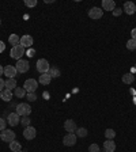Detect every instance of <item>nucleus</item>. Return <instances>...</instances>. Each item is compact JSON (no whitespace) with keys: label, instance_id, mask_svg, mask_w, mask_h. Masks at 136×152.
Instances as JSON below:
<instances>
[{"label":"nucleus","instance_id":"1","mask_svg":"<svg viewBox=\"0 0 136 152\" xmlns=\"http://www.w3.org/2000/svg\"><path fill=\"white\" fill-rule=\"evenodd\" d=\"M15 113L19 114V115H22V117H26V115H29V114L32 113V107H30L29 103H19V104H16Z\"/></svg>","mask_w":136,"mask_h":152},{"label":"nucleus","instance_id":"23","mask_svg":"<svg viewBox=\"0 0 136 152\" xmlns=\"http://www.w3.org/2000/svg\"><path fill=\"white\" fill-rule=\"evenodd\" d=\"M19 41H21V38H19L16 34H11L8 37V42L12 45V46H16V45H19Z\"/></svg>","mask_w":136,"mask_h":152},{"label":"nucleus","instance_id":"33","mask_svg":"<svg viewBox=\"0 0 136 152\" xmlns=\"http://www.w3.org/2000/svg\"><path fill=\"white\" fill-rule=\"evenodd\" d=\"M112 14H113L114 16H120L121 14H123V10H121V8H114V10H113V12H112Z\"/></svg>","mask_w":136,"mask_h":152},{"label":"nucleus","instance_id":"13","mask_svg":"<svg viewBox=\"0 0 136 152\" xmlns=\"http://www.w3.org/2000/svg\"><path fill=\"white\" fill-rule=\"evenodd\" d=\"M64 129L68 133H74V132H76L78 126H76V124L74 120H67L65 122H64Z\"/></svg>","mask_w":136,"mask_h":152},{"label":"nucleus","instance_id":"7","mask_svg":"<svg viewBox=\"0 0 136 152\" xmlns=\"http://www.w3.org/2000/svg\"><path fill=\"white\" fill-rule=\"evenodd\" d=\"M15 68H16V71H18L19 73H25V72H27V71H29L30 64H29L27 60H22V58H21V60L16 61Z\"/></svg>","mask_w":136,"mask_h":152},{"label":"nucleus","instance_id":"10","mask_svg":"<svg viewBox=\"0 0 136 152\" xmlns=\"http://www.w3.org/2000/svg\"><path fill=\"white\" fill-rule=\"evenodd\" d=\"M16 73H18V71H16L15 66H12V65L4 66V76H7L8 79H15Z\"/></svg>","mask_w":136,"mask_h":152},{"label":"nucleus","instance_id":"9","mask_svg":"<svg viewBox=\"0 0 136 152\" xmlns=\"http://www.w3.org/2000/svg\"><path fill=\"white\" fill-rule=\"evenodd\" d=\"M89 16L91 19H101L102 15H104V11H102L99 7H93V8L89 10Z\"/></svg>","mask_w":136,"mask_h":152},{"label":"nucleus","instance_id":"11","mask_svg":"<svg viewBox=\"0 0 136 152\" xmlns=\"http://www.w3.org/2000/svg\"><path fill=\"white\" fill-rule=\"evenodd\" d=\"M7 122L11 125V126H16L18 124H21V115L16 113H10L8 114V117H7Z\"/></svg>","mask_w":136,"mask_h":152},{"label":"nucleus","instance_id":"14","mask_svg":"<svg viewBox=\"0 0 136 152\" xmlns=\"http://www.w3.org/2000/svg\"><path fill=\"white\" fill-rule=\"evenodd\" d=\"M124 11L128 14V15H133L136 12V6L133 1H125L124 3Z\"/></svg>","mask_w":136,"mask_h":152},{"label":"nucleus","instance_id":"25","mask_svg":"<svg viewBox=\"0 0 136 152\" xmlns=\"http://www.w3.org/2000/svg\"><path fill=\"white\" fill-rule=\"evenodd\" d=\"M49 75L52 76V77H59V76L61 75V72H60V69H59V68H56V66H52L51 69H49Z\"/></svg>","mask_w":136,"mask_h":152},{"label":"nucleus","instance_id":"17","mask_svg":"<svg viewBox=\"0 0 136 152\" xmlns=\"http://www.w3.org/2000/svg\"><path fill=\"white\" fill-rule=\"evenodd\" d=\"M4 88L10 90V91L15 90L16 88V80L15 79H7V80H4Z\"/></svg>","mask_w":136,"mask_h":152},{"label":"nucleus","instance_id":"36","mask_svg":"<svg viewBox=\"0 0 136 152\" xmlns=\"http://www.w3.org/2000/svg\"><path fill=\"white\" fill-rule=\"evenodd\" d=\"M4 49H6V45L0 41V53H1V52H4Z\"/></svg>","mask_w":136,"mask_h":152},{"label":"nucleus","instance_id":"28","mask_svg":"<svg viewBox=\"0 0 136 152\" xmlns=\"http://www.w3.org/2000/svg\"><path fill=\"white\" fill-rule=\"evenodd\" d=\"M21 124H22L23 126H30V124H32V120H30V117L29 115H26V117H22L21 118Z\"/></svg>","mask_w":136,"mask_h":152},{"label":"nucleus","instance_id":"35","mask_svg":"<svg viewBox=\"0 0 136 152\" xmlns=\"http://www.w3.org/2000/svg\"><path fill=\"white\" fill-rule=\"evenodd\" d=\"M131 35H132V39H136V27L132 28V31H131Z\"/></svg>","mask_w":136,"mask_h":152},{"label":"nucleus","instance_id":"15","mask_svg":"<svg viewBox=\"0 0 136 152\" xmlns=\"http://www.w3.org/2000/svg\"><path fill=\"white\" fill-rule=\"evenodd\" d=\"M114 8H116V3L113 0H104L102 1V11H112L113 12Z\"/></svg>","mask_w":136,"mask_h":152},{"label":"nucleus","instance_id":"8","mask_svg":"<svg viewBox=\"0 0 136 152\" xmlns=\"http://www.w3.org/2000/svg\"><path fill=\"white\" fill-rule=\"evenodd\" d=\"M23 136H25L26 140H33L37 136V130H35V128H33L32 125H30V126H26L25 129H23Z\"/></svg>","mask_w":136,"mask_h":152},{"label":"nucleus","instance_id":"26","mask_svg":"<svg viewBox=\"0 0 136 152\" xmlns=\"http://www.w3.org/2000/svg\"><path fill=\"white\" fill-rule=\"evenodd\" d=\"M105 137H106V140H113L114 137H116V132L109 128V129L105 130Z\"/></svg>","mask_w":136,"mask_h":152},{"label":"nucleus","instance_id":"34","mask_svg":"<svg viewBox=\"0 0 136 152\" xmlns=\"http://www.w3.org/2000/svg\"><path fill=\"white\" fill-rule=\"evenodd\" d=\"M3 87H4V80L3 79H1V77H0V92H1V91H3Z\"/></svg>","mask_w":136,"mask_h":152},{"label":"nucleus","instance_id":"39","mask_svg":"<svg viewBox=\"0 0 136 152\" xmlns=\"http://www.w3.org/2000/svg\"><path fill=\"white\" fill-rule=\"evenodd\" d=\"M0 23H1V20H0Z\"/></svg>","mask_w":136,"mask_h":152},{"label":"nucleus","instance_id":"27","mask_svg":"<svg viewBox=\"0 0 136 152\" xmlns=\"http://www.w3.org/2000/svg\"><path fill=\"white\" fill-rule=\"evenodd\" d=\"M127 49L128 50H135L136 49V39L131 38L129 41H127Z\"/></svg>","mask_w":136,"mask_h":152},{"label":"nucleus","instance_id":"38","mask_svg":"<svg viewBox=\"0 0 136 152\" xmlns=\"http://www.w3.org/2000/svg\"><path fill=\"white\" fill-rule=\"evenodd\" d=\"M3 73H4V68L3 65H0V76H3Z\"/></svg>","mask_w":136,"mask_h":152},{"label":"nucleus","instance_id":"16","mask_svg":"<svg viewBox=\"0 0 136 152\" xmlns=\"http://www.w3.org/2000/svg\"><path fill=\"white\" fill-rule=\"evenodd\" d=\"M116 151V142L113 140L104 141V152H114Z\"/></svg>","mask_w":136,"mask_h":152},{"label":"nucleus","instance_id":"40","mask_svg":"<svg viewBox=\"0 0 136 152\" xmlns=\"http://www.w3.org/2000/svg\"><path fill=\"white\" fill-rule=\"evenodd\" d=\"M19 152H22V151H19Z\"/></svg>","mask_w":136,"mask_h":152},{"label":"nucleus","instance_id":"12","mask_svg":"<svg viewBox=\"0 0 136 152\" xmlns=\"http://www.w3.org/2000/svg\"><path fill=\"white\" fill-rule=\"evenodd\" d=\"M33 44H34V41H33L32 35H23V37H21V41H19V45H21V46L30 48Z\"/></svg>","mask_w":136,"mask_h":152},{"label":"nucleus","instance_id":"22","mask_svg":"<svg viewBox=\"0 0 136 152\" xmlns=\"http://www.w3.org/2000/svg\"><path fill=\"white\" fill-rule=\"evenodd\" d=\"M133 80H135L133 73H125L123 76V83H125V84H131V83H133Z\"/></svg>","mask_w":136,"mask_h":152},{"label":"nucleus","instance_id":"24","mask_svg":"<svg viewBox=\"0 0 136 152\" xmlns=\"http://www.w3.org/2000/svg\"><path fill=\"white\" fill-rule=\"evenodd\" d=\"M75 134H76V137H80V139H83V137L87 136V129H86V128H78Z\"/></svg>","mask_w":136,"mask_h":152},{"label":"nucleus","instance_id":"2","mask_svg":"<svg viewBox=\"0 0 136 152\" xmlns=\"http://www.w3.org/2000/svg\"><path fill=\"white\" fill-rule=\"evenodd\" d=\"M15 137H16L15 132H14V130H10V129H4V130H1V133H0V139L6 142L14 141Z\"/></svg>","mask_w":136,"mask_h":152},{"label":"nucleus","instance_id":"29","mask_svg":"<svg viewBox=\"0 0 136 152\" xmlns=\"http://www.w3.org/2000/svg\"><path fill=\"white\" fill-rule=\"evenodd\" d=\"M26 98H27L29 102H34L35 99H37V95H35V92H27V94H26Z\"/></svg>","mask_w":136,"mask_h":152},{"label":"nucleus","instance_id":"4","mask_svg":"<svg viewBox=\"0 0 136 152\" xmlns=\"http://www.w3.org/2000/svg\"><path fill=\"white\" fill-rule=\"evenodd\" d=\"M49 69H51V65H49L48 60H45V58H40V60L37 61V71L41 73V75L42 73H48Z\"/></svg>","mask_w":136,"mask_h":152},{"label":"nucleus","instance_id":"31","mask_svg":"<svg viewBox=\"0 0 136 152\" xmlns=\"http://www.w3.org/2000/svg\"><path fill=\"white\" fill-rule=\"evenodd\" d=\"M89 152H99V145L98 144H91L89 147Z\"/></svg>","mask_w":136,"mask_h":152},{"label":"nucleus","instance_id":"18","mask_svg":"<svg viewBox=\"0 0 136 152\" xmlns=\"http://www.w3.org/2000/svg\"><path fill=\"white\" fill-rule=\"evenodd\" d=\"M0 98L3 99V101H6V102H10L11 99H12V91H10V90L4 88L3 91L0 92Z\"/></svg>","mask_w":136,"mask_h":152},{"label":"nucleus","instance_id":"20","mask_svg":"<svg viewBox=\"0 0 136 152\" xmlns=\"http://www.w3.org/2000/svg\"><path fill=\"white\" fill-rule=\"evenodd\" d=\"M14 92H15V96L16 98H25L26 96V90L23 88V87H16L15 90H14Z\"/></svg>","mask_w":136,"mask_h":152},{"label":"nucleus","instance_id":"21","mask_svg":"<svg viewBox=\"0 0 136 152\" xmlns=\"http://www.w3.org/2000/svg\"><path fill=\"white\" fill-rule=\"evenodd\" d=\"M10 149H11L12 152H19L21 149H22V145H21V142H18V141L14 140V141L10 142Z\"/></svg>","mask_w":136,"mask_h":152},{"label":"nucleus","instance_id":"30","mask_svg":"<svg viewBox=\"0 0 136 152\" xmlns=\"http://www.w3.org/2000/svg\"><path fill=\"white\" fill-rule=\"evenodd\" d=\"M25 6L32 8V7H35L37 6V0H25Z\"/></svg>","mask_w":136,"mask_h":152},{"label":"nucleus","instance_id":"5","mask_svg":"<svg viewBox=\"0 0 136 152\" xmlns=\"http://www.w3.org/2000/svg\"><path fill=\"white\" fill-rule=\"evenodd\" d=\"M38 87V82L35 79H27L23 83V88L26 90V92H35Z\"/></svg>","mask_w":136,"mask_h":152},{"label":"nucleus","instance_id":"32","mask_svg":"<svg viewBox=\"0 0 136 152\" xmlns=\"http://www.w3.org/2000/svg\"><path fill=\"white\" fill-rule=\"evenodd\" d=\"M6 125H7L6 120H3V118H0V132L6 129Z\"/></svg>","mask_w":136,"mask_h":152},{"label":"nucleus","instance_id":"6","mask_svg":"<svg viewBox=\"0 0 136 152\" xmlns=\"http://www.w3.org/2000/svg\"><path fill=\"white\" fill-rule=\"evenodd\" d=\"M76 140H78V137H76L75 133H67L63 139V144L65 147H72L76 144Z\"/></svg>","mask_w":136,"mask_h":152},{"label":"nucleus","instance_id":"3","mask_svg":"<svg viewBox=\"0 0 136 152\" xmlns=\"http://www.w3.org/2000/svg\"><path fill=\"white\" fill-rule=\"evenodd\" d=\"M23 54H25V48L21 46V45H16V46H12L11 52H10V56L12 57V58H16V60H21Z\"/></svg>","mask_w":136,"mask_h":152},{"label":"nucleus","instance_id":"19","mask_svg":"<svg viewBox=\"0 0 136 152\" xmlns=\"http://www.w3.org/2000/svg\"><path fill=\"white\" fill-rule=\"evenodd\" d=\"M51 80H52V76L49 75V73H42V75L40 76V83H41L42 86H48L51 83Z\"/></svg>","mask_w":136,"mask_h":152},{"label":"nucleus","instance_id":"37","mask_svg":"<svg viewBox=\"0 0 136 152\" xmlns=\"http://www.w3.org/2000/svg\"><path fill=\"white\" fill-rule=\"evenodd\" d=\"M27 56L29 57H33V56H34V50H33V49H30V50L27 52Z\"/></svg>","mask_w":136,"mask_h":152}]
</instances>
